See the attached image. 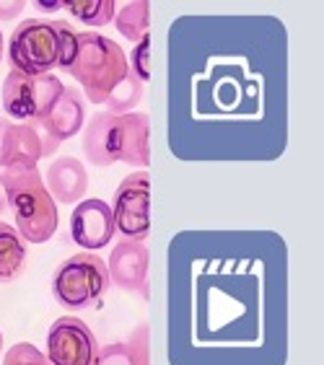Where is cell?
Instances as JSON below:
<instances>
[{"mask_svg": "<svg viewBox=\"0 0 324 365\" xmlns=\"http://www.w3.org/2000/svg\"><path fill=\"white\" fill-rule=\"evenodd\" d=\"M127 71L130 65H127L125 49L114 39L96 31L78 34V52L68 73L83 88V98H88L91 104H104L106 96L114 91V86L127 76Z\"/></svg>", "mask_w": 324, "mask_h": 365, "instance_id": "cell-2", "label": "cell"}, {"mask_svg": "<svg viewBox=\"0 0 324 365\" xmlns=\"http://www.w3.org/2000/svg\"><path fill=\"white\" fill-rule=\"evenodd\" d=\"M0 182L6 190V205L16 215L19 236L29 244H47L57 233L60 215L39 169L29 163H14L3 169Z\"/></svg>", "mask_w": 324, "mask_h": 365, "instance_id": "cell-1", "label": "cell"}, {"mask_svg": "<svg viewBox=\"0 0 324 365\" xmlns=\"http://www.w3.org/2000/svg\"><path fill=\"white\" fill-rule=\"evenodd\" d=\"M106 150L112 163L122 161L146 171L151 163V120L148 114L130 112L122 117H112L106 130Z\"/></svg>", "mask_w": 324, "mask_h": 365, "instance_id": "cell-8", "label": "cell"}, {"mask_svg": "<svg viewBox=\"0 0 324 365\" xmlns=\"http://www.w3.org/2000/svg\"><path fill=\"white\" fill-rule=\"evenodd\" d=\"M86 120V98L78 88H63L60 98L50 109V114L44 117L39 125L44 127V133L50 135L55 143H65L76 138L83 130Z\"/></svg>", "mask_w": 324, "mask_h": 365, "instance_id": "cell-12", "label": "cell"}, {"mask_svg": "<svg viewBox=\"0 0 324 365\" xmlns=\"http://www.w3.org/2000/svg\"><path fill=\"white\" fill-rule=\"evenodd\" d=\"M34 8H39V11H47V14H50V11H57V8H63V3H42V0H36Z\"/></svg>", "mask_w": 324, "mask_h": 365, "instance_id": "cell-25", "label": "cell"}, {"mask_svg": "<svg viewBox=\"0 0 324 365\" xmlns=\"http://www.w3.org/2000/svg\"><path fill=\"white\" fill-rule=\"evenodd\" d=\"M112 207L104 200H81L78 207L71 212V236L78 246L88 252L104 249L114 239Z\"/></svg>", "mask_w": 324, "mask_h": 365, "instance_id": "cell-10", "label": "cell"}, {"mask_svg": "<svg viewBox=\"0 0 324 365\" xmlns=\"http://www.w3.org/2000/svg\"><path fill=\"white\" fill-rule=\"evenodd\" d=\"M93 365H135L133 355H130V347L125 342L120 344H106L96 352V360Z\"/></svg>", "mask_w": 324, "mask_h": 365, "instance_id": "cell-23", "label": "cell"}, {"mask_svg": "<svg viewBox=\"0 0 324 365\" xmlns=\"http://www.w3.org/2000/svg\"><path fill=\"white\" fill-rule=\"evenodd\" d=\"M117 29H120V34L130 42H141L143 36L148 34V26H151V3L146 0H135V3H127L125 8H120V14H117Z\"/></svg>", "mask_w": 324, "mask_h": 365, "instance_id": "cell-16", "label": "cell"}, {"mask_svg": "<svg viewBox=\"0 0 324 365\" xmlns=\"http://www.w3.org/2000/svg\"><path fill=\"white\" fill-rule=\"evenodd\" d=\"M65 86L60 78L47 76H24L11 71L3 81V109L11 122H42L55 101L60 98Z\"/></svg>", "mask_w": 324, "mask_h": 365, "instance_id": "cell-5", "label": "cell"}, {"mask_svg": "<svg viewBox=\"0 0 324 365\" xmlns=\"http://www.w3.org/2000/svg\"><path fill=\"white\" fill-rule=\"evenodd\" d=\"M127 347H130V355H133L135 365H151V352H148V324H141L135 327V331L127 339Z\"/></svg>", "mask_w": 324, "mask_h": 365, "instance_id": "cell-22", "label": "cell"}, {"mask_svg": "<svg viewBox=\"0 0 324 365\" xmlns=\"http://www.w3.org/2000/svg\"><path fill=\"white\" fill-rule=\"evenodd\" d=\"M42 179L52 200L60 205H76L88 190L86 166L78 158H71V155H60L57 161H52Z\"/></svg>", "mask_w": 324, "mask_h": 365, "instance_id": "cell-13", "label": "cell"}, {"mask_svg": "<svg viewBox=\"0 0 324 365\" xmlns=\"http://www.w3.org/2000/svg\"><path fill=\"white\" fill-rule=\"evenodd\" d=\"M63 8L71 16H76L78 21H83L86 26L99 29L114 19L117 3L114 0H65Z\"/></svg>", "mask_w": 324, "mask_h": 365, "instance_id": "cell-17", "label": "cell"}, {"mask_svg": "<svg viewBox=\"0 0 324 365\" xmlns=\"http://www.w3.org/2000/svg\"><path fill=\"white\" fill-rule=\"evenodd\" d=\"M112 220L114 231H120L125 241H138L143 244L151 231V179L146 171L127 174L114 192Z\"/></svg>", "mask_w": 324, "mask_h": 365, "instance_id": "cell-6", "label": "cell"}, {"mask_svg": "<svg viewBox=\"0 0 324 365\" xmlns=\"http://www.w3.org/2000/svg\"><path fill=\"white\" fill-rule=\"evenodd\" d=\"M26 264V241L14 225L0 220V282H14Z\"/></svg>", "mask_w": 324, "mask_h": 365, "instance_id": "cell-14", "label": "cell"}, {"mask_svg": "<svg viewBox=\"0 0 324 365\" xmlns=\"http://www.w3.org/2000/svg\"><path fill=\"white\" fill-rule=\"evenodd\" d=\"M130 60H133V68H130V73H133L141 83H148V81H151V36L148 34L135 44Z\"/></svg>", "mask_w": 324, "mask_h": 365, "instance_id": "cell-21", "label": "cell"}, {"mask_svg": "<svg viewBox=\"0 0 324 365\" xmlns=\"http://www.w3.org/2000/svg\"><path fill=\"white\" fill-rule=\"evenodd\" d=\"M6 190H3V182H0V215H3V210H6Z\"/></svg>", "mask_w": 324, "mask_h": 365, "instance_id": "cell-26", "label": "cell"}, {"mask_svg": "<svg viewBox=\"0 0 324 365\" xmlns=\"http://www.w3.org/2000/svg\"><path fill=\"white\" fill-rule=\"evenodd\" d=\"M109 290L106 262L91 252L76 254L57 267L52 277V295L68 311L91 309Z\"/></svg>", "mask_w": 324, "mask_h": 365, "instance_id": "cell-3", "label": "cell"}, {"mask_svg": "<svg viewBox=\"0 0 324 365\" xmlns=\"http://www.w3.org/2000/svg\"><path fill=\"white\" fill-rule=\"evenodd\" d=\"M0 360H3V331H0Z\"/></svg>", "mask_w": 324, "mask_h": 365, "instance_id": "cell-28", "label": "cell"}, {"mask_svg": "<svg viewBox=\"0 0 324 365\" xmlns=\"http://www.w3.org/2000/svg\"><path fill=\"white\" fill-rule=\"evenodd\" d=\"M52 26H55L57 42H60V63H57V68H60V71H71V65H73V60H76V52H78L76 29H73L68 21H52Z\"/></svg>", "mask_w": 324, "mask_h": 365, "instance_id": "cell-19", "label": "cell"}, {"mask_svg": "<svg viewBox=\"0 0 324 365\" xmlns=\"http://www.w3.org/2000/svg\"><path fill=\"white\" fill-rule=\"evenodd\" d=\"M3 49L6 47H3V31H0V63H3Z\"/></svg>", "mask_w": 324, "mask_h": 365, "instance_id": "cell-27", "label": "cell"}, {"mask_svg": "<svg viewBox=\"0 0 324 365\" xmlns=\"http://www.w3.org/2000/svg\"><path fill=\"white\" fill-rule=\"evenodd\" d=\"M143 88H146V83H141L138 78L133 76V73L127 71V76L122 78L120 83L114 86V91L106 96V112L114 114V117H122V114H130L135 109V106L143 101Z\"/></svg>", "mask_w": 324, "mask_h": 365, "instance_id": "cell-18", "label": "cell"}, {"mask_svg": "<svg viewBox=\"0 0 324 365\" xmlns=\"http://www.w3.org/2000/svg\"><path fill=\"white\" fill-rule=\"evenodd\" d=\"M3 365H50V363H47V358H44V352L36 350L34 344L19 342L6 352Z\"/></svg>", "mask_w": 324, "mask_h": 365, "instance_id": "cell-20", "label": "cell"}, {"mask_svg": "<svg viewBox=\"0 0 324 365\" xmlns=\"http://www.w3.org/2000/svg\"><path fill=\"white\" fill-rule=\"evenodd\" d=\"M99 344L93 331L81 319H57L47 331V363L50 365H93Z\"/></svg>", "mask_w": 324, "mask_h": 365, "instance_id": "cell-9", "label": "cell"}, {"mask_svg": "<svg viewBox=\"0 0 324 365\" xmlns=\"http://www.w3.org/2000/svg\"><path fill=\"white\" fill-rule=\"evenodd\" d=\"M60 63L55 26L44 19H26L14 29L8 42V65L24 76H47Z\"/></svg>", "mask_w": 324, "mask_h": 365, "instance_id": "cell-4", "label": "cell"}, {"mask_svg": "<svg viewBox=\"0 0 324 365\" xmlns=\"http://www.w3.org/2000/svg\"><path fill=\"white\" fill-rule=\"evenodd\" d=\"M60 143H55L44 133L39 122H11L0 117V169H8L14 163H36L55 155Z\"/></svg>", "mask_w": 324, "mask_h": 365, "instance_id": "cell-7", "label": "cell"}, {"mask_svg": "<svg viewBox=\"0 0 324 365\" xmlns=\"http://www.w3.org/2000/svg\"><path fill=\"white\" fill-rule=\"evenodd\" d=\"M114 114L101 112L96 114L83 130V153L86 158L99 166V169H106L112 166V158H109V150H106V130H109V122H112Z\"/></svg>", "mask_w": 324, "mask_h": 365, "instance_id": "cell-15", "label": "cell"}, {"mask_svg": "<svg viewBox=\"0 0 324 365\" xmlns=\"http://www.w3.org/2000/svg\"><path fill=\"white\" fill-rule=\"evenodd\" d=\"M148 264H151L148 246L122 239L112 249L109 262H106L109 282H114L125 293H141V288L146 285V277H148Z\"/></svg>", "mask_w": 324, "mask_h": 365, "instance_id": "cell-11", "label": "cell"}, {"mask_svg": "<svg viewBox=\"0 0 324 365\" xmlns=\"http://www.w3.org/2000/svg\"><path fill=\"white\" fill-rule=\"evenodd\" d=\"M24 8H26V3H21V0H8V3H0V21H14Z\"/></svg>", "mask_w": 324, "mask_h": 365, "instance_id": "cell-24", "label": "cell"}]
</instances>
